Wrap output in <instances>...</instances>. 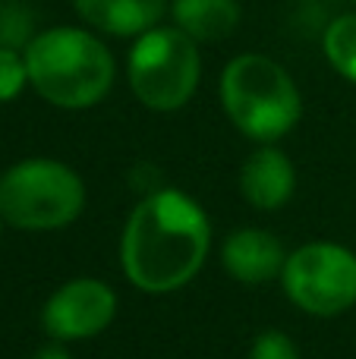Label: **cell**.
Listing matches in <instances>:
<instances>
[{"mask_svg": "<svg viewBox=\"0 0 356 359\" xmlns=\"http://www.w3.org/2000/svg\"><path fill=\"white\" fill-rule=\"evenodd\" d=\"M114 312H117V297L111 287L92 278H79L63 284L44 303L41 322L57 341H85L111 325Z\"/></svg>", "mask_w": 356, "mask_h": 359, "instance_id": "7", "label": "cell"}, {"mask_svg": "<svg viewBox=\"0 0 356 359\" xmlns=\"http://www.w3.org/2000/svg\"><path fill=\"white\" fill-rule=\"evenodd\" d=\"M82 22L114 38L145 35L161 22L167 0H73Z\"/></svg>", "mask_w": 356, "mask_h": 359, "instance_id": "10", "label": "cell"}, {"mask_svg": "<svg viewBox=\"0 0 356 359\" xmlns=\"http://www.w3.org/2000/svg\"><path fill=\"white\" fill-rule=\"evenodd\" d=\"M85 186L73 168L50 158L19 161L0 177V217L22 230H57L76 221Z\"/></svg>", "mask_w": 356, "mask_h": 359, "instance_id": "4", "label": "cell"}, {"mask_svg": "<svg viewBox=\"0 0 356 359\" xmlns=\"http://www.w3.org/2000/svg\"><path fill=\"white\" fill-rule=\"evenodd\" d=\"M296 186V170L290 164V158L281 149H265L252 151L246 158L243 170H240V192L249 205L262 211H275L294 196Z\"/></svg>", "mask_w": 356, "mask_h": 359, "instance_id": "8", "label": "cell"}, {"mask_svg": "<svg viewBox=\"0 0 356 359\" xmlns=\"http://www.w3.org/2000/svg\"><path fill=\"white\" fill-rule=\"evenodd\" d=\"M249 359H300L296 344L284 331H262L249 350Z\"/></svg>", "mask_w": 356, "mask_h": 359, "instance_id": "15", "label": "cell"}, {"mask_svg": "<svg viewBox=\"0 0 356 359\" xmlns=\"http://www.w3.org/2000/svg\"><path fill=\"white\" fill-rule=\"evenodd\" d=\"M32 13L22 10L19 4L0 6V48L22 50L32 41Z\"/></svg>", "mask_w": 356, "mask_h": 359, "instance_id": "13", "label": "cell"}, {"mask_svg": "<svg viewBox=\"0 0 356 359\" xmlns=\"http://www.w3.org/2000/svg\"><path fill=\"white\" fill-rule=\"evenodd\" d=\"M170 16H174L177 29L186 32L196 44L221 41L237 32L240 4L237 0H174Z\"/></svg>", "mask_w": 356, "mask_h": 359, "instance_id": "11", "label": "cell"}, {"mask_svg": "<svg viewBox=\"0 0 356 359\" xmlns=\"http://www.w3.org/2000/svg\"><path fill=\"white\" fill-rule=\"evenodd\" d=\"M284 290L309 316H341L356 303V255L338 243H309L284 262Z\"/></svg>", "mask_w": 356, "mask_h": 359, "instance_id": "6", "label": "cell"}, {"mask_svg": "<svg viewBox=\"0 0 356 359\" xmlns=\"http://www.w3.org/2000/svg\"><path fill=\"white\" fill-rule=\"evenodd\" d=\"M130 88L151 111H177L196 95L202 76L199 44L177 25H155L130 50Z\"/></svg>", "mask_w": 356, "mask_h": 359, "instance_id": "5", "label": "cell"}, {"mask_svg": "<svg viewBox=\"0 0 356 359\" xmlns=\"http://www.w3.org/2000/svg\"><path fill=\"white\" fill-rule=\"evenodd\" d=\"M29 82L48 104L82 111L92 107L114 86V57L92 32L57 25L38 32L25 48Z\"/></svg>", "mask_w": 356, "mask_h": 359, "instance_id": "2", "label": "cell"}, {"mask_svg": "<svg viewBox=\"0 0 356 359\" xmlns=\"http://www.w3.org/2000/svg\"><path fill=\"white\" fill-rule=\"evenodd\" d=\"M29 82V69H25V54L10 48H0V104L4 101L19 98V92Z\"/></svg>", "mask_w": 356, "mask_h": 359, "instance_id": "14", "label": "cell"}, {"mask_svg": "<svg viewBox=\"0 0 356 359\" xmlns=\"http://www.w3.org/2000/svg\"><path fill=\"white\" fill-rule=\"evenodd\" d=\"M325 57L347 82H356V13H344L325 29Z\"/></svg>", "mask_w": 356, "mask_h": 359, "instance_id": "12", "label": "cell"}, {"mask_svg": "<svg viewBox=\"0 0 356 359\" xmlns=\"http://www.w3.org/2000/svg\"><path fill=\"white\" fill-rule=\"evenodd\" d=\"M208 243L212 227L205 211L183 192L158 189L145 196L126 221L120 259L139 290L170 293L199 274Z\"/></svg>", "mask_w": 356, "mask_h": 359, "instance_id": "1", "label": "cell"}, {"mask_svg": "<svg viewBox=\"0 0 356 359\" xmlns=\"http://www.w3.org/2000/svg\"><path fill=\"white\" fill-rule=\"evenodd\" d=\"M221 104L231 123L256 142L287 136L303 114L296 82L265 54H240L221 73Z\"/></svg>", "mask_w": 356, "mask_h": 359, "instance_id": "3", "label": "cell"}, {"mask_svg": "<svg viewBox=\"0 0 356 359\" xmlns=\"http://www.w3.org/2000/svg\"><path fill=\"white\" fill-rule=\"evenodd\" d=\"M35 359H69V353L63 347H44L35 353Z\"/></svg>", "mask_w": 356, "mask_h": 359, "instance_id": "16", "label": "cell"}, {"mask_svg": "<svg viewBox=\"0 0 356 359\" xmlns=\"http://www.w3.org/2000/svg\"><path fill=\"white\" fill-rule=\"evenodd\" d=\"M224 268L240 280V284H265L284 271V246L278 236L259 227H243L224 243Z\"/></svg>", "mask_w": 356, "mask_h": 359, "instance_id": "9", "label": "cell"}]
</instances>
